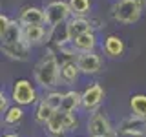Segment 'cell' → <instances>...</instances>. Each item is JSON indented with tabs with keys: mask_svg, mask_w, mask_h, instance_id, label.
<instances>
[{
	"mask_svg": "<svg viewBox=\"0 0 146 137\" xmlns=\"http://www.w3.org/2000/svg\"><path fill=\"white\" fill-rule=\"evenodd\" d=\"M9 22H11V18L0 13V40H2L4 35H6V31H7V27H9Z\"/></svg>",
	"mask_w": 146,
	"mask_h": 137,
	"instance_id": "cell-25",
	"label": "cell"
},
{
	"mask_svg": "<svg viewBox=\"0 0 146 137\" xmlns=\"http://www.w3.org/2000/svg\"><path fill=\"white\" fill-rule=\"evenodd\" d=\"M130 110L131 115L146 119V93H133L130 97Z\"/></svg>",
	"mask_w": 146,
	"mask_h": 137,
	"instance_id": "cell-20",
	"label": "cell"
},
{
	"mask_svg": "<svg viewBox=\"0 0 146 137\" xmlns=\"http://www.w3.org/2000/svg\"><path fill=\"white\" fill-rule=\"evenodd\" d=\"M62 99H64V91H58V90L46 91V97H44V100H46V102H48L53 110H58V108H60Z\"/></svg>",
	"mask_w": 146,
	"mask_h": 137,
	"instance_id": "cell-23",
	"label": "cell"
},
{
	"mask_svg": "<svg viewBox=\"0 0 146 137\" xmlns=\"http://www.w3.org/2000/svg\"><path fill=\"white\" fill-rule=\"evenodd\" d=\"M18 22L22 26H46L44 7H36V6L24 7L18 15Z\"/></svg>",
	"mask_w": 146,
	"mask_h": 137,
	"instance_id": "cell-11",
	"label": "cell"
},
{
	"mask_svg": "<svg viewBox=\"0 0 146 137\" xmlns=\"http://www.w3.org/2000/svg\"><path fill=\"white\" fill-rule=\"evenodd\" d=\"M9 100H11V95H7L6 91L0 88V115H4V113L9 110V106H11Z\"/></svg>",
	"mask_w": 146,
	"mask_h": 137,
	"instance_id": "cell-24",
	"label": "cell"
},
{
	"mask_svg": "<svg viewBox=\"0 0 146 137\" xmlns=\"http://www.w3.org/2000/svg\"><path fill=\"white\" fill-rule=\"evenodd\" d=\"M106 91H104L100 82H91L90 86H86V90L82 91V106L80 110L84 113H95L99 112L100 106L104 102Z\"/></svg>",
	"mask_w": 146,
	"mask_h": 137,
	"instance_id": "cell-5",
	"label": "cell"
},
{
	"mask_svg": "<svg viewBox=\"0 0 146 137\" xmlns=\"http://www.w3.org/2000/svg\"><path fill=\"white\" fill-rule=\"evenodd\" d=\"M113 128L115 126L111 124L108 113L100 112V110L95 112V113H91L90 119L86 121V134H88V137H104V135H108Z\"/></svg>",
	"mask_w": 146,
	"mask_h": 137,
	"instance_id": "cell-7",
	"label": "cell"
},
{
	"mask_svg": "<svg viewBox=\"0 0 146 137\" xmlns=\"http://www.w3.org/2000/svg\"><path fill=\"white\" fill-rule=\"evenodd\" d=\"M46 132H48L51 137H64L66 132H64V126H62V112L57 110V112L51 115V119L48 121V124L44 126Z\"/></svg>",
	"mask_w": 146,
	"mask_h": 137,
	"instance_id": "cell-18",
	"label": "cell"
},
{
	"mask_svg": "<svg viewBox=\"0 0 146 137\" xmlns=\"http://www.w3.org/2000/svg\"><path fill=\"white\" fill-rule=\"evenodd\" d=\"M71 46L73 49L79 53H90V51H95L99 46V39H97V33L95 31H90V33H84L80 37H77L75 40H71Z\"/></svg>",
	"mask_w": 146,
	"mask_h": 137,
	"instance_id": "cell-14",
	"label": "cell"
},
{
	"mask_svg": "<svg viewBox=\"0 0 146 137\" xmlns=\"http://www.w3.org/2000/svg\"><path fill=\"white\" fill-rule=\"evenodd\" d=\"M73 17H88L91 13V0H68Z\"/></svg>",
	"mask_w": 146,
	"mask_h": 137,
	"instance_id": "cell-22",
	"label": "cell"
},
{
	"mask_svg": "<svg viewBox=\"0 0 146 137\" xmlns=\"http://www.w3.org/2000/svg\"><path fill=\"white\" fill-rule=\"evenodd\" d=\"M22 40V24L17 20H11L9 22V27L6 31V35L2 37L0 44H15V42H20Z\"/></svg>",
	"mask_w": 146,
	"mask_h": 137,
	"instance_id": "cell-19",
	"label": "cell"
},
{
	"mask_svg": "<svg viewBox=\"0 0 146 137\" xmlns=\"http://www.w3.org/2000/svg\"><path fill=\"white\" fill-rule=\"evenodd\" d=\"M82 106V91L77 90H70V91H64V99L60 102V112L66 113H77Z\"/></svg>",
	"mask_w": 146,
	"mask_h": 137,
	"instance_id": "cell-16",
	"label": "cell"
},
{
	"mask_svg": "<svg viewBox=\"0 0 146 137\" xmlns=\"http://www.w3.org/2000/svg\"><path fill=\"white\" fill-rule=\"evenodd\" d=\"M90 22H91V27H93V31H97V29H102V27L106 26V24H104V22L100 20L99 17H90Z\"/></svg>",
	"mask_w": 146,
	"mask_h": 137,
	"instance_id": "cell-26",
	"label": "cell"
},
{
	"mask_svg": "<svg viewBox=\"0 0 146 137\" xmlns=\"http://www.w3.org/2000/svg\"><path fill=\"white\" fill-rule=\"evenodd\" d=\"M126 51V44L119 35H108L102 40V53L108 59H121Z\"/></svg>",
	"mask_w": 146,
	"mask_h": 137,
	"instance_id": "cell-12",
	"label": "cell"
},
{
	"mask_svg": "<svg viewBox=\"0 0 146 137\" xmlns=\"http://www.w3.org/2000/svg\"><path fill=\"white\" fill-rule=\"evenodd\" d=\"M119 137H146V119L137 115H128L115 126Z\"/></svg>",
	"mask_w": 146,
	"mask_h": 137,
	"instance_id": "cell-6",
	"label": "cell"
},
{
	"mask_svg": "<svg viewBox=\"0 0 146 137\" xmlns=\"http://www.w3.org/2000/svg\"><path fill=\"white\" fill-rule=\"evenodd\" d=\"M51 37V29L46 31L44 26H22V40L27 46H40Z\"/></svg>",
	"mask_w": 146,
	"mask_h": 137,
	"instance_id": "cell-9",
	"label": "cell"
},
{
	"mask_svg": "<svg viewBox=\"0 0 146 137\" xmlns=\"http://www.w3.org/2000/svg\"><path fill=\"white\" fill-rule=\"evenodd\" d=\"M2 137H20V135H18V134H15V132H9V134L2 135Z\"/></svg>",
	"mask_w": 146,
	"mask_h": 137,
	"instance_id": "cell-28",
	"label": "cell"
},
{
	"mask_svg": "<svg viewBox=\"0 0 146 137\" xmlns=\"http://www.w3.org/2000/svg\"><path fill=\"white\" fill-rule=\"evenodd\" d=\"M35 82L46 91L57 90L60 86V62L53 51H48L35 64Z\"/></svg>",
	"mask_w": 146,
	"mask_h": 137,
	"instance_id": "cell-1",
	"label": "cell"
},
{
	"mask_svg": "<svg viewBox=\"0 0 146 137\" xmlns=\"http://www.w3.org/2000/svg\"><path fill=\"white\" fill-rule=\"evenodd\" d=\"M22 119H24V110H22V106L15 104V106H9V110L2 115V122L6 126H17Z\"/></svg>",
	"mask_w": 146,
	"mask_h": 137,
	"instance_id": "cell-21",
	"label": "cell"
},
{
	"mask_svg": "<svg viewBox=\"0 0 146 137\" xmlns=\"http://www.w3.org/2000/svg\"><path fill=\"white\" fill-rule=\"evenodd\" d=\"M80 77V70L75 61H64L60 62V84L73 86Z\"/></svg>",
	"mask_w": 146,
	"mask_h": 137,
	"instance_id": "cell-15",
	"label": "cell"
},
{
	"mask_svg": "<svg viewBox=\"0 0 146 137\" xmlns=\"http://www.w3.org/2000/svg\"><path fill=\"white\" fill-rule=\"evenodd\" d=\"M0 51H2V55H6L7 59H11V61L24 62L31 55V46H27L24 40L15 42V44H0Z\"/></svg>",
	"mask_w": 146,
	"mask_h": 137,
	"instance_id": "cell-10",
	"label": "cell"
},
{
	"mask_svg": "<svg viewBox=\"0 0 146 137\" xmlns=\"http://www.w3.org/2000/svg\"><path fill=\"white\" fill-rule=\"evenodd\" d=\"M104 137H119V134H117V130H115V128H113V130L110 132L108 135H104Z\"/></svg>",
	"mask_w": 146,
	"mask_h": 137,
	"instance_id": "cell-27",
	"label": "cell"
},
{
	"mask_svg": "<svg viewBox=\"0 0 146 137\" xmlns=\"http://www.w3.org/2000/svg\"><path fill=\"white\" fill-rule=\"evenodd\" d=\"M66 29H68L70 39L75 40L77 37L93 31V27H91V22H90L88 17H71L70 20L66 22Z\"/></svg>",
	"mask_w": 146,
	"mask_h": 137,
	"instance_id": "cell-13",
	"label": "cell"
},
{
	"mask_svg": "<svg viewBox=\"0 0 146 137\" xmlns=\"http://www.w3.org/2000/svg\"><path fill=\"white\" fill-rule=\"evenodd\" d=\"M55 112H57V110H53L44 99H40L38 102H36V110H35V122L40 124V126H46Z\"/></svg>",
	"mask_w": 146,
	"mask_h": 137,
	"instance_id": "cell-17",
	"label": "cell"
},
{
	"mask_svg": "<svg viewBox=\"0 0 146 137\" xmlns=\"http://www.w3.org/2000/svg\"><path fill=\"white\" fill-rule=\"evenodd\" d=\"M77 66L80 70V75H97L102 70V57L97 51H90V53H79L75 59Z\"/></svg>",
	"mask_w": 146,
	"mask_h": 137,
	"instance_id": "cell-8",
	"label": "cell"
},
{
	"mask_svg": "<svg viewBox=\"0 0 146 137\" xmlns=\"http://www.w3.org/2000/svg\"><path fill=\"white\" fill-rule=\"evenodd\" d=\"M144 7H146V0H117V2L111 4L110 13H111V18L117 24L130 26L139 22Z\"/></svg>",
	"mask_w": 146,
	"mask_h": 137,
	"instance_id": "cell-2",
	"label": "cell"
},
{
	"mask_svg": "<svg viewBox=\"0 0 146 137\" xmlns=\"http://www.w3.org/2000/svg\"><path fill=\"white\" fill-rule=\"evenodd\" d=\"M44 15H46V26L49 29L66 24L68 20L73 17L68 0H51L44 6Z\"/></svg>",
	"mask_w": 146,
	"mask_h": 137,
	"instance_id": "cell-3",
	"label": "cell"
},
{
	"mask_svg": "<svg viewBox=\"0 0 146 137\" xmlns=\"http://www.w3.org/2000/svg\"><path fill=\"white\" fill-rule=\"evenodd\" d=\"M11 100L17 106H22V108L31 106V104L38 102L36 88L27 79H17L13 82V88H11Z\"/></svg>",
	"mask_w": 146,
	"mask_h": 137,
	"instance_id": "cell-4",
	"label": "cell"
}]
</instances>
